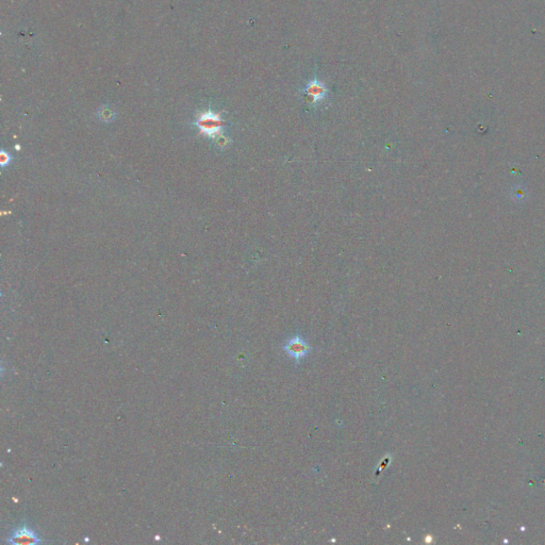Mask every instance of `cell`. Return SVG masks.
Here are the masks:
<instances>
[{
    "label": "cell",
    "mask_w": 545,
    "mask_h": 545,
    "mask_svg": "<svg viewBox=\"0 0 545 545\" xmlns=\"http://www.w3.org/2000/svg\"><path fill=\"white\" fill-rule=\"evenodd\" d=\"M390 462H391V457H390V455H389V456H387L386 458H384V459L382 460V462H381V464H380V466H379L380 469H384V468H386L387 465H389Z\"/></svg>",
    "instance_id": "obj_5"
},
{
    "label": "cell",
    "mask_w": 545,
    "mask_h": 545,
    "mask_svg": "<svg viewBox=\"0 0 545 545\" xmlns=\"http://www.w3.org/2000/svg\"><path fill=\"white\" fill-rule=\"evenodd\" d=\"M326 93H327L326 87L323 83L318 82L316 80L310 83L306 89V94L309 98V101L311 102L312 105H315V103L323 100L324 97L326 96Z\"/></svg>",
    "instance_id": "obj_4"
},
{
    "label": "cell",
    "mask_w": 545,
    "mask_h": 545,
    "mask_svg": "<svg viewBox=\"0 0 545 545\" xmlns=\"http://www.w3.org/2000/svg\"><path fill=\"white\" fill-rule=\"evenodd\" d=\"M6 541L12 545H36L44 542L39 532L27 522L14 528Z\"/></svg>",
    "instance_id": "obj_1"
},
{
    "label": "cell",
    "mask_w": 545,
    "mask_h": 545,
    "mask_svg": "<svg viewBox=\"0 0 545 545\" xmlns=\"http://www.w3.org/2000/svg\"><path fill=\"white\" fill-rule=\"evenodd\" d=\"M284 350L291 358H293L295 362L299 364L304 360V358H306V356L311 352L312 349L303 337L295 335L287 341V343L284 345Z\"/></svg>",
    "instance_id": "obj_2"
},
{
    "label": "cell",
    "mask_w": 545,
    "mask_h": 545,
    "mask_svg": "<svg viewBox=\"0 0 545 545\" xmlns=\"http://www.w3.org/2000/svg\"><path fill=\"white\" fill-rule=\"evenodd\" d=\"M222 124L223 123L220 118V115L211 113V112L203 114L199 120V126L201 130L206 134L210 137H215L216 134L220 133Z\"/></svg>",
    "instance_id": "obj_3"
}]
</instances>
